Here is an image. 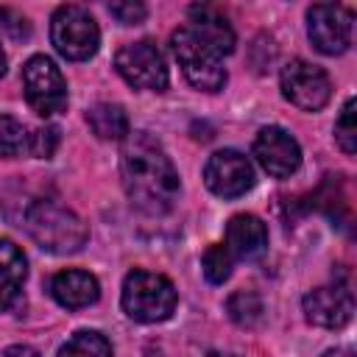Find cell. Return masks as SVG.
<instances>
[{
    "mask_svg": "<svg viewBox=\"0 0 357 357\" xmlns=\"http://www.w3.org/2000/svg\"><path fill=\"white\" fill-rule=\"evenodd\" d=\"M204 181L218 198H240L254 187V167L240 151H218L204 165Z\"/></svg>",
    "mask_w": 357,
    "mask_h": 357,
    "instance_id": "30bf717a",
    "label": "cell"
},
{
    "mask_svg": "<svg viewBox=\"0 0 357 357\" xmlns=\"http://www.w3.org/2000/svg\"><path fill=\"white\" fill-rule=\"evenodd\" d=\"M120 178L131 206L145 215H165L178 198V173L162 142L148 131H128L123 139Z\"/></svg>",
    "mask_w": 357,
    "mask_h": 357,
    "instance_id": "6da1fadb",
    "label": "cell"
},
{
    "mask_svg": "<svg viewBox=\"0 0 357 357\" xmlns=\"http://www.w3.org/2000/svg\"><path fill=\"white\" fill-rule=\"evenodd\" d=\"M25 276L28 262L22 248L14 240H0V312H6L17 301Z\"/></svg>",
    "mask_w": 357,
    "mask_h": 357,
    "instance_id": "9a60e30c",
    "label": "cell"
},
{
    "mask_svg": "<svg viewBox=\"0 0 357 357\" xmlns=\"http://www.w3.org/2000/svg\"><path fill=\"white\" fill-rule=\"evenodd\" d=\"M50 296L67 310H81V307H89L98 301L100 284L92 273L78 271V268H67L50 279Z\"/></svg>",
    "mask_w": 357,
    "mask_h": 357,
    "instance_id": "5bb4252c",
    "label": "cell"
},
{
    "mask_svg": "<svg viewBox=\"0 0 357 357\" xmlns=\"http://www.w3.org/2000/svg\"><path fill=\"white\" fill-rule=\"evenodd\" d=\"M22 151H28L25 126L8 114H0V156L11 159V156H20Z\"/></svg>",
    "mask_w": 357,
    "mask_h": 357,
    "instance_id": "ffe728a7",
    "label": "cell"
},
{
    "mask_svg": "<svg viewBox=\"0 0 357 357\" xmlns=\"http://www.w3.org/2000/svg\"><path fill=\"white\" fill-rule=\"evenodd\" d=\"M231 254L226 251V245H209L204 251V259H201V268H204V276L209 284H223L229 276H231Z\"/></svg>",
    "mask_w": 357,
    "mask_h": 357,
    "instance_id": "44dd1931",
    "label": "cell"
},
{
    "mask_svg": "<svg viewBox=\"0 0 357 357\" xmlns=\"http://www.w3.org/2000/svg\"><path fill=\"white\" fill-rule=\"evenodd\" d=\"M3 73H6V53H3V47H0V78H3Z\"/></svg>",
    "mask_w": 357,
    "mask_h": 357,
    "instance_id": "4316f807",
    "label": "cell"
},
{
    "mask_svg": "<svg viewBox=\"0 0 357 357\" xmlns=\"http://www.w3.org/2000/svg\"><path fill=\"white\" fill-rule=\"evenodd\" d=\"M22 89L28 106L42 117H53L67 109L64 75L47 56H31L22 64Z\"/></svg>",
    "mask_w": 357,
    "mask_h": 357,
    "instance_id": "8992f818",
    "label": "cell"
},
{
    "mask_svg": "<svg viewBox=\"0 0 357 357\" xmlns=\"http://www.w3.org/2000/svg\"><path fill=\"white\" fill-rule=\"evenodd\" d=\"M351 11L337 3H315L307 11V36L324 56H340L351 45Z\"/></svg>",
    "mask_w": 357,
    "mask_h": 357,
    "instance_id": "9c48e42d",
    "label": "cell"
},
{
    "mask_svg": "<svg viewBox=\"0 0 357 357\" xmlns=\"http://www.w3.org/2000/svg\"><path fill=\"white\" fill-rule=\"evenodd\" d=\"M114 70L134 89L162 92V89H167V81H170L165 56L151 39H139V42L123 45L117 50V56H114Z\"/></svg>",
    "mask_w": 357,
    "mask_h": 357,
    "instance_id": "52a82bcc",
    "label": "cell"
},
{
    "mask_svg": "<svg viewBox=\"0 0 357 357\" xmlns=\"http://www.w3.org/2000/svg\"><path fill=\"white\" fill-rule=\"evenodd\" d=\"M354 98H349L346 103H343V109H340V117H337V123H335V139H337V145H340V151L346 153V156H354V151H357V120H354Z\"/></svg>",
    "mask_w": 357,
    "mask_h": 357,
    "instance_id": "7402d4cb",
    "label": "cell"
},
{
    "mask_svg": "<svg viewBox=\"0 0 357 357\" xmlns=\"http://www.w3.org/2000/svg\"><path fill=\"white\" fill-rule=\"evenodd\" d=\"M56 357H112V343L100 332L81 329L59 349Z\"/></svg>",
    "mask_w": 357,
    "mask_h": 357,
    "instance_id": "d6986e66",
    "label": "cell"
},
{
    "mask_svg": "<svg viewBox=\"0 0 357 357\" xmlns=\"http://www.w3.org/2000/svg\"><path fill=\"white\" fill-rule=\"evenodd\" d=\"M321 357H354V351H351V349H329V351H324Z\"/></svg>",
    "mask_w": 357,
    "mask_h": 357,
    "instance_id": "484cf974",
    "label": "cell"
},
{
    "mask_svg": "<svg viewBox=\"0 0 357 357\" xmlns=\"http://www.w3.org/2000/svg\"><path fill=\"white\" fill-rule=\"evenodd\" d=\"M254 156H257L259 167L268 176H273V178H287L301 165V148H298V142L293 139L290 131H284L279 126L259 128V134L254 139Z\"/></svg>",
    "mask_w": 357,
    "mask_h": 357,
    "instance_id": "8fae6325",
    "label": "cell"
},
{
    "mask_svg": "<svg viewBox=\"0 0 357 357\" xmlns=\"http://www.w3.org/2000/svg\"><path fill=\"white\" fill-rule=\"evenodd\" d=\"M184 25H190V28H192L204 42H209L220 56H226V53L234 50V31H231V25L226 22V17H220L215 8H209V6H192V8H190V20H187Z\"/></svg>",
    "mask_w": 357,
    "mask_h": 357,
    "instance_id": "2e32d148",
    "label": "cell"
},
{
    "mask_svg": "<svg viewBox=\"0 0 357 357\" xmlns=\"http://www.w3.org/2000/svg\"><path fill=\"white\" fill-rule=\"evenodd\" d=\"M3 357H39V351L31 349V346H8L3 351Z\"/></svg>",
    "mask_w": 357,
    "mask_h": 357,
    "instance_id": "d4e9b609",
    "label": "cell"
},
{
    "mask_svg": "<svg viewBox=\"0 0 357 357\" xmlns=\"http://www.w3.org/2000/svg\"><path fill=\"white\" fill-rule=\"evenodd\" d=\"M226 312L229 318L243 326V329H254L262 324V315H265V307H262V298L254 293V290H237L229 296L226 301Z\"/></svg>",
    "mask_w": 357,
    "mask_h": 357,
    "instance_id": "ac0fdd59",
    "label": "cell"
},
{
    "mask_svg": "<svg viewBox=\"0 0 357 357\" xmlns=\"http://www.w3.org/2000/svg\"><path fill=\"white\" fill-rule=\"evenodd\" d=\"M206 357H234V354H220V351H209Z\"/></svg>",
    "mask_w": 357,
    "mask_h": 357,
    "instance_id": "83f0119b",
    "label": "cell"
},
{
    "mask_svg": "<svg viewBox=\"0 0 357 357\" xmlns=\"http://www.w3.org/2000/svg\"><path fill=\"white\" fill-rule=\"evenodd\" d=\"M59 148V128L56 126H42L33 134H28V153L36 159H50Z\"/></svg>",
    "mask_w": 357,
    "mask_h": 357,
    "instance_id": "603a6c76",
    "label": "cell"
},
{
    "mask_svg": "<svg viewBox=\"0 0 357 357\" xmlns=\"http://www.w3.org/2000/svg\"><path fill=\"white\" fill-rule=\"evenodd\" d=\"M268 248V229L257 215H234L226 226V251L231 259H257Z\"/></svg>",
    "mask_w": 357,
    "mask_h": 357,
    "instance_id": "4fadbf2b",
    "label": "cell"
},
{
    "mask_svg": "<svg viewBox=\"0 0 357 357\" xmlns=\"http://www.w3.org/2000/svg\"><path fill=\"white\" fill-rule=\"evenodd\" d=\"M279 81H282V95L293 106H298L304 112H318L332 98V81H329V75L318 64L304 61V59L287 61L282 67Z\"/></svg>",
    "mask_w": 357,
    "mask_h": 357,
    "instance_id": "ba28073f",
    "label": "cell"
},
{
    "mask_svg": "<svg viewBox=\"0 0 357 357\" xmlns=\"http://www.w3.org/2000/svg\"><path fill=\"white\" fill-rule=\"evenodd\" d=\"M86 123L98 139H126L128 137V117L117 103H95L86 112Z\"/></svg>",
    "mask_w": 357,
    "mask_h": 357,
    "instance_id": "e0dca14e",
    "label": "cell"
},
{
    "mask_svg": "<svg viewBox=\"0 0 357 357\" xmlns=\"http://www.w3.org/2000/svg\"><path fill=\"white\" fill-rule=\"evenodd\" d=\"M123 310L131 321L139 324H156L173 315L178 293L173 287V282L162 273H151V271H131L123 282Z\"/></svg>",
    "mask_w": 357,
    "mask_h": 357,
    "instance_id": "3957f363",
    "label": "cell"
},
{
    "mask_svg": "<svg viewBox=\"0 0 357 357\" xmlns=\"http://www.w3.org/2000/svg\"><path fill=\"white\" fill-rule=\"evenodd\" d=\"M50 42L67 61H86L98 53L100 28L81 6H59L50 20Z\"/></svg>",
    "mask_w": 357,
    "mask_h": 357,
    "instance_id": "5b68a950",
    "label": "cell"
},
{
    "mask_svg": "<svg viewBox=\"0 0 357 357\" xmlns=\"http://www.w3.org/2000/svg\"><path fill=\"white\" fill-rule=\"evenodd\" d=\"M173 56L184 73V78L204 92H218L226 84V70H223V56L204 42L190 25H178L170 36Z\"/></svg>",
    "mask_w": 357,
    "mask_h": 357,
    "instance_id": "277c9868",
    "label": "cell"
},
{
    "mask_svg": "<svg viewBox=\"0 0 357 357\" xmlns=\"http://www.w3.org/2000/svg\"><path fill=\"white\" fill-rule=\"evenodd\" d=\"M109 14L120 22V25H137L145 20L148 8L137 0H120V3H109Z\"/></svg>",
    "mask_w": 357,
    "mask_h": 357,
    "instance_id": "cb8c5ba5",
    "label": "cell"
},
{
    "mask_svg": "<svg viewBox=\"0 0 357 357\" xmlns=\"http://www.w3.org/2000/svg\"><path fill=\"white\" fill-rule=\"evenodd\" d=\"M301 307L310 324L324 329H343L354 315V296L346 284H326L310 290Z\"/></svg>",
    "mask_w": 357,
    "mask_h": 357,
    "instance_id": "7c38bea8",
    "label": "cell"
},
{
    "mask_svg": "<svg viewBox=\"0 0 357 357\" xmlns=\"http://www.w3.org/2000/svg\"><path fill=\"white\" fill-rule=\"evenodd\" d=\"M25 229L50 254H75L89 237L86 223L56 201H33L25 209Z\"/></svg>",
    "mask_w": 357,
    "mask_h": 357,
    "instance_id": "7a4b0ae2",
    "label": "cell"
}]
</instances>
